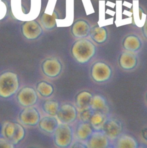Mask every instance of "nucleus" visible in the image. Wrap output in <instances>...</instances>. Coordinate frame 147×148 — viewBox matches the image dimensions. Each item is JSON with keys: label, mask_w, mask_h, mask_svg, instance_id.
I'll list each match as a JSON object with an SVG mask.
<instances>
[{"label": "nucleus", "mask_w": 147, "mask_h": 148, "mask_svg": "<svg viewBox=\"0 0 147 148\" xmlns=\"http://www.w3.org/2000/svg\"><path fill=\"white\" fill-rule=\"evenodd\" d=\"M96 46L87 39H80L72 45L71 52L75 60L79 63L88 62L96 53Z\"/></svg>", "instance_id": "1"}, {"label": "nucleus", "mask_w": 147, "mask_h": 148, "mask_svg": "<svg viewBox=\"0 0 147 148\" xmlns=\"http://www.w3.org/2000/svg\"><path fill=\"white\" fill-rule=\"evenodd\" d=\"M19 79L17 75L11 71L0 74V97L9 98L16 93L19 88Z\"/></svg>", "instance_id": "2"}, {"label": "nucleus", "mask_w": 147, "mask_h": 148, "mask_svg": "<svg viewBox=\"0 0 147 148\" xmlns=\"http://www.w3.org/2000/svg\"><path fill=\"white\" fill-rule=\"evenodd\" d=\"M2 132L3 136L13 145L18 144L25 135L24 128L16 122H6L2 127Z\"/></svg>", "instance_id": "3"}, {"label": "nucleus", "mask_w": 147, "mask_h": 148, "mask_svg": "<svg viewBox=\"0 0 147 148\" xmlns=\"http://www.w3.org/2000/svg\"><path fill=\"white\" fill-rule=\"evenodd\" d=\"M73 140V131L71 128L67 124L62 123L59 124L54 132V142L59 147H68Z\"/></svg>", "instance_id": "4"}, {"label": "nucleus", "mask_w": 147, "mask_h": 148, "mask_svg": "<svg viewBox=\"0 0 147 148\" xmlns=\"http://www.w3.org/2000/svg\"><path fill=\"white\" fill-rule=\"evenodd\" d=\"M112 75V69L109 65L103 61L95 62L91 69V75L93 80L102 83L109 80Z\"/></svg>", "instance_id": "5"}, {"label": "nucleus", "mask_w": 147, "mask_h": 148, "mask_svg": "<svg viewBox=\"0 0 147 148\" xmlns=\"http://www.w3.org/2000/svg\"><path fill=\"white\" fill-rule=\"evenodd\" d=\"M123 130V125L120 121L115 118L107 119L101 131L108 137L109 139H116Z\"/></svg>", "instance_id": "6"}, {"label": "nucleus", "mask_w": 147, "mask_h": 148, "mask_svg": "<svg viewBox=\"0 0 147 148\" xmlns=\"http://www.w3.org/2000/svg\"><path fill=\"white\" fill-rule=\"evenodd\" d=\"M16 98L20 105L24 107H29L36 103L37 95L32 87H24L18 91Z\"/></svg>", "instance_id": "7"}, {"label": "nucleus", "mask_w": 147, "mask_h": 148, "mask_svg": "<svg viewBox=\"0 0 147 148\" xmlns=\"http://www.w3.org/2000/svg\"><path fill=\"white\" fill-rule=\"evenodd\" d=\"M20 122L27 125L34 126L39 124L40 116L38 110L34 107H25L19 113Z\"/></svg>", "instance_id": "8"}, {"label": "nucleus", "mask_w": 147, "mask_h": 148, "mask_svg": "<svg viewBox=\"0 0 147 148\" xmlns=\"http://www.w3.org/2000/svg\"><path fill=\"white\" fill-rule=\"evenodd\" d=\"M21 32L27 39L34 40L38 38L42 33L40 24L35 20L24 22L21 25Z\"/></svg>", "instance_id": "9"}, {"label": "nucleus", "mask_w": 147, "mask_h": 148, "mask_svg": "<svg viewBox=\"0 0 147 148\" xmlns=\"http://www.w3.org/2000/svg\"><path fill=\"white\" fill-rule=\"evenodd\" d=\"M62 66L61 62L56 58H51L45 60L42 64L43 73L49 77L58 76L62 71Z\"/></svg>", "instance_id": "10"}, {"label": "nucleus", "mask_w": 147, "mask_h": 148, "mask_svg": "<svg viewBox=\"0 0 147 148\" xmlns=\"http://www.w3.org/2000/svg\"><path fill=\"white\" fill-rule=\"evenodd\" d=\"M56 115L58 120L62 123L68 124L76 119L77 111L73 105L66 103L59 108Z\"/></svg>", "instance_id": "11"}, {"label": "nucleus", "mask_w": 147, "mask_h": 148, "mask_svg": "<svg viewBox=\"0 0 147 148\" xmlns=\"http://www.w3.org/2000/svg\"><path fill=\"white\" fill-rule=\"evenodd\" d=\"M88 148H108L109 139L100 130L93 132L87 139Z\"/></svg>", "instance_id": "12"}, {"label": "nucleus", "mask_w": 147, "mask_h": 148, "mask_svg": "<svg viewBox=\"0 0 147 148\" xmlns=\"http://www.w3.org/2000/svg\"><path fill=\"white\" fill-rule=\"evenodd\" d=\"M119 66L124 70H131L137 65L138 59L135 54L131 51L122 53L118 59Z\"/></svg>", "instance_id": "13"}, {"label": "nucleus", "mask_w": 147, "mask_h": 148, "mask_svg": "<svg viewBox=\"0 0 147 148\" xmlns=\"http://www.w3.org/2000/svg\"><path fill=\"white\" fill-rule=\"evenodd\" d=\"M89 24L84 20H78L75 21L71 27V34L76 38H84L89 34L91 30Z\"/></svg>", "instance_id": "14"}, {"label": "nucleus", "mask_w": 147, "mask_h": 148, "mask_svg": "<svg viewBox=\"0 0 147 148\" xmlns=\"http://www.w3.org/2000/svg\"><path fill=\"white\" fill-rule=\"evenodd\" d=\"M142 46V42L140 38L134 35L130 34L124 38L122 42V46L125 50L128 51L135 52L138 50Z\"/></svg>", "instance_id": "15"}, {"label": "nucleus", "mask_w": 147, "mask_h": 148, "mask_svg": "<svg viewBox=\"0 0 147 148\" xmlns=\"http://www.w3.org/2000/svg\"><path fill=\"white\" fill-rule=\"evenodd\" d=\"M93 95L88 91H82L76 97V105L81 110L91 108Z\"/></svg>", "instance_id": "16"}, {"label": "nucleus", "mask_w": 147, "mask_h": 148, "mask_svg": "<svg viewBox=\"0 0 147 148\" xmlns=\"http://www.w3.org/2000/svg\"><path fill=\"white\" fill-rule=\"evenodd\" d=\"M89 35L91 39L97 44L104 43L108 38V32L104 27L95 25L91 28Z\"/></svg>", "instance_id": "17"}, {"label": "nucleus", "mask_w": 147, "mask_h": 148, "mask_svg": "<svg viewBox=\"0 0 147 148\" xmlns=\"http://www.w3.org/2000/svg\"><path fill=\"white\" fill-rule=\"evenodd\" d=\"M57 119L54 116H45L40 119L39 127L41 130L47 133H54L58 126Z\"/></svg>", "instance_id": "18"}, {"label": "nucleus", "mask_w": 147, "mask_h": 148, "mask_svg": "<svg viewBox=\"0 0 147 148\" xmlns=\"http://www.w3.org/2000/svg\"><path fill=\"white\" fill-rule=\"evenodd\" d=\"M115 148H138V143L135 138L130 135H120L116 139Z\"/></svg>", "instance_id": "19"}, {"label": "nucleus", "mask_w": 147, "mask_h": 148, "mask_svg": "<svg viewBox=\"0 0 147 148\" xmlns=\"http://www.w3.org/2000/svg\"><path fill=\"white\" fill-rule=\"evenodd\" d=\"M91 108L94 111L101 112L104 114L108 112V107L105 99L99 94L93 96Z\"/></svg>", "instance_id": "20"}, {"label": "nucleus", "mask_w": 147, "mask_h": 148, "mask_svg": "<svg viewBox=\"0 0 147 148\" xmlns=\"http://www.w3.org/2000/svg\"><path fill=\"white\" fill-rule=\"evenodd\" d=\"M93 127L89 123L82 122L80 123L77 127V137L81 140H87L93 132Z\"/></svg>", "instance_id": "21"}, {"label": "nucleus", "mask_w": 147, "mask_h": 148, "mask_svg": "<svg viewBox=\"0 0 147 148\" xmlns=\"http://www.w3.org/2000/svg\"><path fill=\"white\" fill-rule=\"evenodd\" d=\"M106 120L105 114L101 112L94 111L89 123L93 129L96 131H100Z\"/></svg>", "instance_id": "22"}, {"label": "nucleus", "mask_w": 147, "mask_h": 148, "mask_svg": "<svg viewBox=\"0 0 147 148\" xmlns=\"http://www.w3.org/2000/svg\"><path fill=\"white\" fill-rule=\"evenodd\" d=\"M58 18L57 13L54 12L52 15L47 13H43L41 17L40 21L43 26L47 29H51L56 27V18Z\"/></svg>", "instance_id": "23"}, {"label": "nucleus", "mask_w": 147, "mask_h": 148, "mask_svg": "<svg viewBox=\"0 0 147 148\" xmlns=\"http://www.w3.org/2000/svg\"><path fill=\"white\" fill-rule=\"evenodd\" d=\"M36 90L42 96L48 97L53 93L54 87L51 84L45 81H41L37 84Z\"/></svg>", "instance_id": "24"}, {"label": "nucleus", "mask_w": 147, "mask_h": 148, "mask_svg": "<svg viewBox=\"0 0 147 148\" xmlns=\"http://www.w3.org/2000/svg\"><path fill=\"white\" fill-rule=\"evenodd\" d=\"M59 109L58 102L54 100L46 101L43 104V110L50 116H54L56 115Z\"/></svg>", "instance_id": "25"}, {"label": "nucleus", "mask_w": 147, "mask_h": 148, "mask_svg": "<svg viewBox=\"0 0 147 148\" xmlns=\"http://www.w3.org/2000/svg\"><path fill=\"white\" fill-rule=\"evenodd\" d=\"M93 113L94 110H93L91 108L81 110L80 113V119L82 122L89 123Z\"/></svg>", "instance_id": "26"}, {"label": "nucleus", "mask_w": 147, "mask_h": 148, "mask_svg": "<svg viewBox=\"0 0 147 148\" xmlns=\"http://www.w3.org/2000/svg\"><path fill=\"white\" fill-rule=\"evenodd\" d=\"M13 145L5 138H0V148H14Z\"/></svg>", "instance_id": "27"}, {"label": "nucleus", "mask_w": 147, "mask_h": 148, "mask_svg": "<svg viewBox=\"0 0 147 148\" xmlns=\"http://www.w3.org/2000/svg\"><path fill=\"white\" fill-rule=\"evenodd\" d=\"M71 148H88V146L81 142H77L73 144Z\"/></svg>", "instance_id": "28"}, {"label": "nucleus", "mask_w": 147, "mask_h": 148, "mask_svg": "<svg viewBox=\"0 0 147 148\" xmlns=\"http://www.w3.org/2000/svg\"><path fill=\"white\" fill-rule=\"evenodd\" d=\"M142 32L144 37L147 39V21L144 24V26L142 27Z\"/></svg>", "instance_id": "29"}, {"label": "nucleus", "mask_w": 147, "mask_h": 148, "mask_svg": "<svg viewBox=\"0 0 147 148\" xmlns=\"http://www.w3.org/2000/svg\"><path fill=\"white\" fill-rule=\"evenodd\" d=\"M142 136L143 138L147 141V127L144 128L142 130Z\"/></svg>", "instance_id": "30"}, {"label": "nucleus", "mask_w": 147, "mask_h": 148, "mask_svg": "<svg viewBox=\"0 0 147 148\" xmlns=\"http://www.w3.org/2000/svg\"><path fill=\"white\" fill-rule=\"evenodd\" d=\"M146 102H147V94H146Z\"/></svg>", "instance_id": "31"}, {"label": "nucleus", "mask_w": 147, "mask_h": 148, "mask_svg": "<svg viewBox=\"0 0 147 148\" xmlns=\"http://www.w3.org/2000/svg\"><path fill=\"white\" fill-rule=\"evenodd\" d=\"M108 148H112V147H108Z\"/></svg>", "instance_id": "32"}]
</instances>
